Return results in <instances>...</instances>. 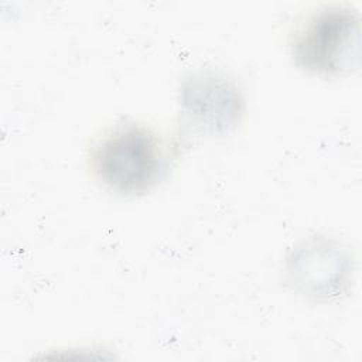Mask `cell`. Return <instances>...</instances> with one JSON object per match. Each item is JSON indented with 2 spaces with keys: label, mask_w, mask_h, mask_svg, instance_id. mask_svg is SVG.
<instances>
[{
  "label": "cell",
  "mask_w": 362,
  "mask_h": 362,
  "mask_svg": "<svg viewBox=\"0 0 362 362\" xmlns=\"http://www.w3.org/2000/svg\"><path fill=\"white\" fill-rule=\"evenodd\" d=\"M359 14L348 4L317 8L296 30L291 51L296 62L307 71L339 75L358 66Z\"/></svg>",
  "instance_id": "1"
},
{
  "label": "cell",
  "mask_w": 362,
  "mask_h": 362,
  "mask_svg": "<svg viewBox=\"0 0 362 362\" xmlns=\"http://www.w3.org/2000/svg\"><path fill=\"white\" fill-rule=\"evenodd\" d=\"M95 177L117 192L148 189L163 170V151L154 133L129 124L102 137L90 151Z\"/></svg>",
  "instance_id": "2"
},
{
  "label": "cell",
  "mask_w": 362,
  "mask_h": 362,
  "mask_svg": "<svg viewBox=\"0 0 362 362\" xmlns=\"http://www.w3.org/2000/svg\"><path fill=\"white\" fill-rule=\"evenodd\" d=\"M284 272L288 287L314 303L338 300L354 281L349 250L338 240L322 236L297 243L287 256Z\"/></svg>",
  "instance_id": "3"
},
{
  "label": "cell",
  "mask_w": 362,
  "mask_h": 362,
  "mask_svg": "<svg viewBox=\"0 0 362 362\" xmlns=\"http://www.w3.org/2000/svg\"><path fill=\"white\" fill-rule=\"evenodd\" d=\"M184 103L188 107V115H194L202 124L212 129L230 124L240 112V99L235 89L215 78L194 82L187 89Z\"/></svg>",
  "instance_id": "4"
}]
</instances>
